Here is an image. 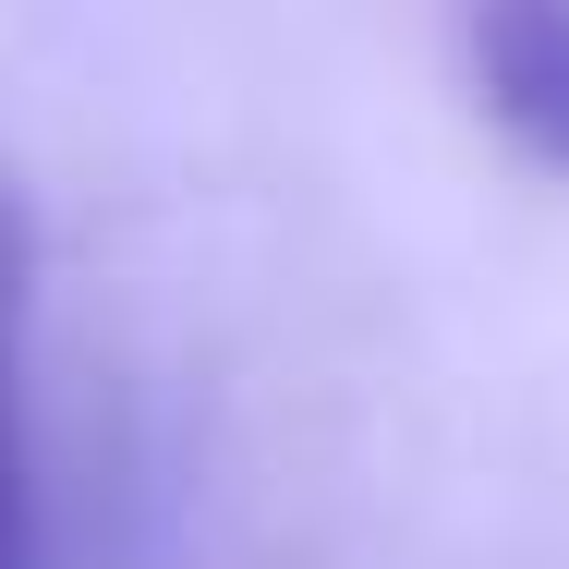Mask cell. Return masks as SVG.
Here are the masks:
<instances>
[{
    "label": "cell",
    "instance_id": "1",
    "mask_svg": "<svg viewBox=\"0 0 569 569\" xmlns=\"http://www.w3.org/2000/svg\"><path fill=\"white\" fill-rule=\"evenodd\" d=\"M472 61H485L497 121L533 133L546 158H569V0H497L485 37H472Z\"/></svg>",
    "mask_w": 569,
    "mask_h": 569
},
{
    "label": "cell",
    "instance_id": "2",
    "mask_svg": "<svg viewBox=\"0 0 569 569\" xmlns=\"http://www.w3.org/2000/svg\"><path fill=\"white\" fill-rule=\"evenodd\" d=\"M24 291H37V219L0 170V569H24Z\"/></svg>",
    "mask_w": 569,
    "mask_h": 569
}]
</instances>
